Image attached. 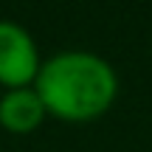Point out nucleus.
Returning a JSON list of instances; mask_svg holds the SVG:
<instances>
[{
    "mask_svg": "<svg viewBox=\"0 0 152 152\" xmlns=\"http://www.w3.org/2000/svg\"><path fill=\"white\" fill-rule=\"evenodd\" d=\"M48 115L68 124H87L107 113L118 99V71L102 54L87 48H65L42 59L34 79Z\"/></svg>",
    "mask_w": 152,
    "mask_h": 152,
    "instance_id": "obj_1",
    "label": "nucleus"
},
{
    "mask_svg": "<svg viewBox=\"0 0 152 152\" xmlns=\"http://www.w3.org/2000/svg\"><path fill=\"white\" fill-rule=\"evenodd\" d=\"M42 56H39V45L31 37L23 23L0 20V85L6 90L11 87H31L39 73Z\"/></svg>",
    "mask_w": 152,
    "mask_h": 152,
    "instance_id": "obj_2",
    "label": "nucleus"
},
{
    "mask_svg": "<svg viewBox=\"0 0 152 152\" xmlns=\"http://www.w3.org/2000/svg\"><path fill=\"white\" fill-rule=\"evenodd\" d=\"M45 118H48V110L34 87H11L0 93V127L3 130L14 135H26V132H34Z\"/></svg>",
    "mask_w": 152,
    "mask_h": 152,
    "instance_id": "obj_3",
    "label": "nucleus"
}]
</instances>
